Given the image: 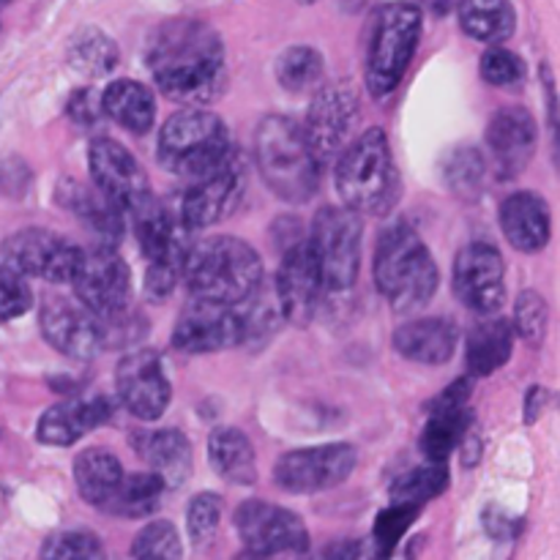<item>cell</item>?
<instances>
[{"instance_id":"cell-1","label":"cell","mask_w":560,"mask_h":560,"mask_svg":"<svg viewBox=\"0 0 560 560\" xmlns=\"http://www.w3.org/2000/svg\"><path fill=\"white\" fill-rule=\"evenodd\" d=\"M153 82L178 104H208L228 85V66L219 33L200 20H170L153 31L145 47Z\"/></svg>"},{"instance_id":"cell-2","label":"cell","mask_w":560,"mask_h":560,"mask_svg":"<svg viewBox=\"0 0 560 560\" xmlns=\"http://www.w3.org/2000/svg\"><path fill=\"white\" fill-rule=\"evenodd\" d=\"M180 277L195 299L235 306L260 290L262 262L246 241L213 235L186 249Z\"/></svg>"},{"instance_id":"cell-3","label":"cell","mask_w":560,"mask_h":560,"mask_svg":"<svg viewBox=\"0 0 560 560\" xmlns=\"http://www.w3.org/2000/svg\"><path fill=\"white\" fill-rule=\"evenodd\" d=\"M337 191L348 208L366 217H386L402 191L397 162L386 131L372 126L339 153L334 170Z\"/></svg>"},{"instance_id":"cell-4","label":"cell","mask_w":560,"mask_h":560,"mask_svg":"<svg viewBox=\"0 0 560 560\" xmlns=\"http://www.w3.org/2000/svg\"><path fill=\"white\" fill-rule=\"evenodd\" d=\"M372 277L394 312H416L435 295L438 266L430 249L410 224L397 222L377 238Z\"/></svg>"},{"instance_id":"cell-5","label":"cell","mask_w":560,"mask_h":560,"mask_svg":"<svg viewBox=\"0 0 560 560\" xmlns=\"http://www.w3.org/2000/svg\"><path fill=\"white\" fill-rule=\"evenodd\" d=\"M255 159L268 189L284 202H306L320 186V164L304 129L288 115H268L257 126Z\"/></svg>"},{"instance_id":"cell-6","label":"cell","mask_w":560,"mask_h":560,"mask_svg":"<svg viewBox=\"0 0 560 560\" xmlns=\"http://www.w3.org/2000/svg\"><path fill=\"white\" fill-rule=\"evenodd\" d=\"M421 38V9L410 0H392L372 14L366 33V88L372 96L397 91Z\"/></svg>"},{"instance_id":"cell-7","label":"cell","mask_w":560,"mask_h":560,"mask_svg":"<svg viewBox=\"0 0 560 560\" xmlns=\"http://www.w3.org/2000/svg\"><path fill=\"white\" fill-rule=\"evenodd\" d=\"M233 140L217 113L202 107L180 109L159 131V162L167 173L197 178L233 153Z\"/></svg>"},{"instance_id":"cell-8","label":"cell","mask_w":560,"mask_h":560,"mask_svg":"<svg viewBox=\"0 0 560 560\" xmlns=\"http://www.w3.org/2000/svg\"><path fill=\"white\" fill-rule=\"evenodd\" d=\"M361 233H364V222L353 208L326 206L317 211L310 246L315 252L326 290L339 293L355 284L361 271Z\"/></svg>"},{"instance_id":"cell-9","label":"cell","mask_w":560,"mask_h":560,"mask_svg":"<svg viewBox=\"0 0 560 560\" xmlns=\"http://www.w3.org/2000/svg\"><path fill=\"white\" fill-rule=\"evenodd\" d=\"M71 284L80 304L96 317L118 315L129 306L131 273L115 246L98 244L88 252L82 249Z\"/></svg>"},{"instance_id":"cell-10","label":"cell","mask_w":560,"mask_h":560,"mask_svg":"<svg viewBox=\"0 0 560 560\" xmlns=\"http://www.w3.org/2000/svg\"><path fill=\"white\" fill-rule=\"evenodd\" d=\"M235 528L241 541L249 547V556H299L310 550V530L304 520L284 506L266 501H246L235 512Z\"/></svg>"},{"instance_id":"cell-11","label":"cell","mask_w":560,"mask_h":560,"mask_svg":"<svg viewBox=\"0 0 560 560\" xmlns=\"http://www.w3.org/2000/svg\"><path fill=\"white\" fill-rule=\"evenodd\" d=\"M355 468V448L350 443H326L288 452L273 465V479L282 490L312 495L345 485Z\"/></svg>"},{"instance_id":"cell-12","label":"cell","mask_w":560,"mask_h":560,"mask_svg":"<svg viewBox=\"0 0 560 560\" xmlns=\"http://www.w3.org/2000/svg\"><path fill=\"white\" fill-rule=\"evenodd\" d=\"M3 262L22 277H36L44 282H71L82 249L52 230L27 228L9 235L3 244Z\"/></svg>"},{"instance_id":"cell-13","label":"cell","mask_w":560,"mask_h":560,"mask_svg":"<svg viewBox=\"0 0 560 560\" xmlns=\"http://www.w3.org/2000/svg\"><path fill=\"white\" fill-rule=\"evenodd\" d=\"M246 186V170L238 151L230 153L222 164L197 175L180 200V219L186 230H206L228 219L238 208Z\"/></svg>"},{"instance_id":"cell-14","label":"cell","mask_w":560,"mask_h":560,"mask_svg":"<svg viewBox=\"0 0 560 560\" xmlns=\"http://www.w3.org/2000/svg\"><path fill=\"white\" fill-rule=\"evenodd\" d=\"M195 299V295H191ZM246 342V323L235 306L195 299L184 306L173 331V345L180 353H219Z\"/></svg>"},{"instance_id":"cell-15","label":"cell","mask_w":560,"mask_h":560,"mask_svg":"<svg viewBox=\"0 0 560 560\" xmlns=\"http://www.w3.org/2000/svg\"><path fill=\"white\" fill-rule=\"evenodd\" d=\"M355 118H359V96L350 85H326L312 98L310 115L301 129L320 170L348 145Z\"/></svg>"},{"instance_id":"cell-16","label":"cell","mask_w":560,"mask_h":560,"mask_svg":"<svg viewBox=\"0 0 560 560\" xmlns=\"http://www.w3.org/2000/svg\"><path fill=\"white\" fill-rule=\"evenodd\" d=\"M88 167H91L93 186L124 213H131L151 197L148 175L118 140L109 137L93 140L88 151Z\"/></svg>"},{"instance_id":"cell-17","label":"cell","mask_w":560,"mask_h":560,"mask_svg":"<svg viewBox=\"0 0 560 560\" xmlns=\"http://www.w3.org/2000/svg\"><path fill=\"white\" fill-rule=\"evenodd\" d=\"M115 388H118L124 408L142 421L162 419V413L170 405V397H173L162 359H159L156 350L148 348L131 350V353H126L118 361Z\"/></svg>"},{"instance_id":"cell-18","label":"cell","mask_w":560,"mask_h":560,"mask_svg":"<svg viewBox=\"0 0 560 560\" xmlns=\"http://www.w3.org/2000/svg\"><path fill=\"white\" fill-rule=\"evenodd\" d=\"M503 257L492 244L476 241L457 255L454 262V293L479 315H495L506 301V282H503Z\"/></svg>"},{"instance_id":"cell-19","label":"cell","mask_w":560,"mask_h":560,"mask_svg":"<svg viewBox=\"0 0 560 560\" xmlns=\"http://www.w3.org/2000/svg\"><path fill=\"white\" fill-rule=\"evenodd\" d=\"M279 312L293 326H310L323 295V277L310 241L299 238L284 249L277 271Z\"/></svg>"},{"instance_id":"cell-20","label":"cell","mask_w":560,"mask_h":560,"mask_svg":"<svg viewBox=\"0 0 560 560\" xmlns=\"http://www.w3.org/2000/svg\"><path fill=\"white\" fill-rule=\"evenodd\" d=\"M42 334L58 353L69 355V359H93L104 350V328L93 312L85 306H77L69 299H47L42 304Z\"/></svg>"},{"instance_id":"cell-21","label":"cell","mask_w":560,"mask_h":560,"mask_svg":"<svg viewBox=\"0 0 560 560\" xmlns=\"http://www.w3.org/2000/svg\"><path fill=\"white\" fill-rule=\"evenodd\" d=\"M536 140H539L536 118L525 107H503L492 115L487 126V148L503 180L528 167L536 153Z\"/></svg>"},{"instance_id":"cell-22","label":"cell","mask_w":560,"mask_h":560,"mask_svg":"<svg viewBox=\"0 0 560 560\" xmlns=\"http://www.w3.org/2000/svg\"><path fill=\"white\" fill-rule=\"evenodd\" d=\"M109 416H113V410L104 397L69 399V402L52 405L38 419L36 438L47 446H71V443L82 441L88 432L102 427Z\"/></svg>"},{"instance_id":"cell-23","label":"cell","mask_w":560,"mask_h":560,"mask_svg":"<svg viewBox=\"0 0 560 560\" xmlns=\"http://www.w3.org/2000/svg\"><path fill=\"white\" fill-rule=\"evenodd\" d=\"M459 328L448 317H419L394 331V350L416 364L441 366L452 361Z\"/></svg>"},{"instance_id":"cell-24","label":"cell","mask_w":560,"mask_h":560,"mask_svg":"<svg viewBox=\"0 0 560 560\" xmlns=\"http://www.w3.org/2000/svg\"><path fill=\"white\" fill-rule=\"evenodd\" d=\"M501 230L517 252H541L550 241V208L534 191H514L501 206Z\"/></svg>"},{"instance_id":"cell-25","label":"cell","mask_w":560,"mask_h":560,"mask_svg":"<svg viewBox=\"0 0 560 560\" xmlns=\"http://www.w3.org/2000/svg\"><path fill=\"white\" fill-rule=\"evenodd\" d=\"M137 452L151 465L153 474L164 481L167 490L184 485L191 474V443L178 430L145 432L137 441Z\"/></svg>"},{"instance_id":"cell-26","label":"cell","mask_w":560,"mask_h":560,"mask_svg":"<svg viewBox=\"0 0 560 560\" xmlns=\"http://www.w3.org/2000/svg\"><path fill=\"white\" fill-rule=\"evenodd\" d=\"M514 350V328L503 317H490L485 323H476L468 331L465 342V359H468L470 375L487 377L501 370Z\"/></svg>"},{"instance_id":"cell-27","label":"cell","mask_w":560,"mask_h":560,"mask_svg":"<svg viewBox=\"0 0 560 560\" xmlns=\"http://www.w3.org/2000/svg\"><path fill=\"white\" fill-rule=\"evenodd\" d=\"M208 463L230 485L249 487L257 481L255 448L235 427H219L208 438Z\"/></svg>"},{"instance_id":"cell-28","label":"cell","mask_w":560,"mask_h":560,"mask_svg":"<svg viewBox=\"0 0 560 560\" xmlns=\"http://www.w3.org/2000/svg\"><path fill=\"white\" fill-rule=\"evenodd\" d=\"M104 115L124 126L131 135H145L151 131L153 118H156V102L153 93L137 80H115L104 88L102 93Z\"/></svg>"},{"instance_id":"cell-29","label":"cell","mask_w":560,"mask_h":560,"mask_svg":"<svg viewBox=\"0 0 560 560\" xmlns=\"http://www.w3.org/2000/svg\"><path fill=\"white\" fill-rule=\"evenodd\" d=\"M135 217V233L140 241V249L148 260H159L167 255H180L184 244H180V230L175 224L173 213L164 208V202L148 197L140 208L131 211Z\"/></svg>"},{"instance_id":"cell-30","label":"cell","mask_w":560,"mask_h":560,"mask_svg":"<svg viewBox=\"0 0 560 560\" xmlns=\"http://www.w3.org/2000/svg\"><path fill=\"white\" fill-rule=\"evenodd\" d=\"M457 16L463 31L485 44H503L517 27L514 5L509 0H459Z\"/></svg>"},{"instance_id":"cell-31","label":"cell","mask_w":560,"mask_h":560,"mask_svg":"<svg viewBox=\"0 0 560 560\" xmlns=\"http://www.w3.org/2000/svg\"><path fill=\"white\" fill-rule=\"evenodd\" d=\"M470 427H474V410L468 405L430 410V421L419 441L421 454L432 463H446L448 454H454V448L463 446L465 435H470Z\"/></svg>"},{"instance_id":"cell-32","label":"cell","mask_w":560,"mask_h":560,"mask_svg":"<svg viewBox=\"0 0 560 560\" xmlns=\"http://www.w3.org/2000/svg\"><path fill=\"white\" fill-rule=\"evenodd\" d=\"M124 468H120L118 457L107 448H85L82 454H77L74 459V481L77 492L85 503L102 509L107 503V498L113 495L115 487H118Z\"/></svg>"},{"instance_id":"cell-33","label":"cell","mask_w":560,"mask_h":560,"mask_svg":"<svg viewBox=\"0 0 560 560\" xmlns=\"http://www.w3.org/2000/svg\"><path fill=\"white\" fill-rule=\"evenodd\" d=\"M71 191H63V200L71 211L85 222L93 233L102 238V244L115 246L124 235V211L107 200L102 191H91L80 184H69Z\"/></svg>"},{"instance_id":"cell-34","label":"cell","mask_w":560,"mask_h":560,"mask_svg":"<svg viewBox=\"0 0 560 560\" xmlns=\"http://www.w3.org/2000/svg\"><path fill=\"white\" fill-rule=\"evenodd\" d=\"M164 481L156 474H129L120 476L118 487H115L113 495L104 503V512L115 514V517H148L151 512H156L159 503L164 495Z\"/></svg>"},{"instance_id":"cell-35","label":"cell","mask_w":560,"mask_h":560,"mask_svg":"<svg viewBox=\"0 0 560 560\" xmlns=\"http://www.w3.org/2000/svg\"><path fill=\"white\" fill-rule=\"evenodd\" d=\"M69 63L80 74L102 77L118 63V47L107 33L96 31V27H82L69 44Z\"/></svg>"},{"instance_id":"cell-36","label":"cell","mask_w":560,"mask_h":560,"mask_svg":"<svg viewBox=\"0 0 560 560\" xmlns=\"http://www.w3.org/2000/svg\"><path fill=\"white\" fill-rule=\"evenodd\" d=\"M446 487H448L446 463H432V459H427V465L413 468L410 474H405L402 479L394 481L392 501L424 506V503L435 501L441 492H446Z\"/></svg>"},{"instance_id":"cell-37","label":"cell","mask_w":560,"mask_h":560,"mask_svg":"<svg viewBox=\"0 0 560 560\" xmlns=\"http://www.w3.org/2000/svg\"><path fill=\"white\" fill-rule=\"evenodd\" d=\"M323 71V55L312 47H290L277 60V80L290 93H304L320 85Z\"/></svg>"},{"instance_id":"cell-38","label":"cell","mask_w":560,"mask_h":560,"mask_svg":"<svg viewBox=\"0 0 560 560\" xmlns=\"http://www.w3.org/2000/svg\"><path fill=\"white\" fill-rule=\"evenodd\" d=\"M485 156L476 148H459L448 156L443 175L452 189V195L463 197V200H479L481 189H485Z\"/></svg>"},{"instance_id":"cell-39","label":"cell","mask_w":560,"mask_h":560,"mask_svg":"<svg viewBox=\"0 0 560 560\" xmlns=\"http://www.w3.org/2000/svg\"><path fill=\"white\" fill-rule=\"evenodd\" d=\"M180 539L178 530L167 520H153L148 523L140 534L135 536V545H131V556L140 560H170L180 558Z\"/></svg>"},{"instance_id":"cell-40","label":"cell","mask_w":560,"mask_h":560,"mask_svg":"<svg viewBox=\"0 0 560 560\" xmlns=\"http://www.w3.org/2000/svg\"><path fill=\"white\" fill-rule=\"evenodd\" d=\"M421 506H413V503H397L392 501V506L383 509L377 514V523H375V545H377V556H388L394 547L402 541V536L408 534L410 525L416 523L419 517Z\"/></svg>"},{"instance_id":"cell-41","label":"cell","mask_w":560,"mask_h":560,"mask_svg":"<svg viewBox=\"0 0 560 560\" xmlns=\"http://www.w3.org/2000/svg\"><path fill=\"white\" fill-rule=\"evenodd\" d=\"M514 328H517V334L530 345V348H539V345L545 342L547 301L541 299L536 290L520 293L517 306H514Z\"/></svg>"},{"instance_id":"cell-42","label":"cell","mask_w":560,"mask_h":560,"mask_svg":"<svg viewBox=\"0 0 560 560\" xmlns=\"http://www.w3.org/2000/svg\"><path fill=\"white\" fill-rule=\"evenodd\" d=\"M481 77L495 88H517L525 82V63L517 52L495 44L481 55Z\"/></svg>"},{"instance_id":"cell-43","label":"cell","mask_w":560,"mask_h":560,"mask_svg":"<svg viewBox=\"0 0 560 560\" xmlns=\"http://www.w3.org/2000/svg\"><path fill=\"white\" fill-rule=\"evenodd\" d=\"M219 520H222V498L213 495V492H200L197 498H191L189 509H186V528H189L191 541H197V545L213 541Z\"/></svg>"},{"instance_id":"cell-44","label":"cell","mask_w":560,"mask_h":560,"mask_svg":"<svg viewBox=\"0 0 560 560\" xmlns=\"http://www.w3.org/2000/svg\"><path fill=\"white\" fill-rule=\"evenodd\" d=\"M33 304L31 284L11 266H0V323L22 317Z\"/></svg>"},{"instance_id":"cell-45","label":"cell","mask_w":560,"mask_h":560,"mask_svg":"<svg viewBox=\"0 0 560 560\" xmlns=\"http://www.w3.org/2000/svg\"><path fill=\"white\" fill-rule=\"evenodd\" d=\"M44 558H104V547L91 530H66V534L47 539L42 550Z\"/></svg>"},{"instance_id":"cell-46","label":"cell","mask_w":560,"mask_h":560,"mask_svg":"<svg viewBox=\"0 0 560 560\" xmlns=\"http://www.w3.org/2000/svg\"><path fill=\"white\" fill-rule=\"evenodd\" d=\"M184 255H167L159 257V260H148L145 271V295L153 301V304H162L170 293L175 290V282L180 277V266H184Z\"/></svg>"},{"instance_id":"cell-47","label":"cell","mask_w":560,"mask_h":560,"mask_svg":"<svg viewBox=\"0 0 560 560\" xmlns=\"http://www.w3.org/2000/svg\"><path fill=\"white\" fill-rule=\"evenodd\" d=\"M69 115L80 126H96L104 115L102 93L93 91V88H80V91H74L69 98Z\"/></svg>"},{"instance_id":"cell-48","label":"cell","mask_w":560,"mask_h":560,"mask_svg":"<svg viewBox=\"0 0 560 560\" xmlns=\"http://www.w3.org/2000/svg\"><path fill=\"white\" fill-rule=\"evenodd\" d=\"M545 397H547L545 388H539V386L530 388V394H528V421H536L539 410L545 408Z\"/></svg>"},{"instance_id":"cell-49","label":"cell","mask_w":560,"mask_h":560,"mask_svg":"<svg viewBox=\"0 0 560 560\" xmlns=\"http://www.w3.org/2000/svg\"><path fill=\"white\" fill-rule=\"evenodd\" d=\"M5 3H11V0H0V5H5Z\"/></svg>"}]
</instances>
